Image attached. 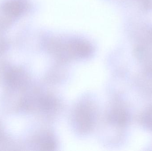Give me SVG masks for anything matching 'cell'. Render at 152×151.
Here are the masks:
<instances>
[{"mask_svg":"<svg viewBox=\"0 0 152 151\" xmlns=\"http://www.w3.org/2000/svg\"><path fill=\"white\" fill-rule=\"evenodd\" d=\"M74 116L76 128L80 132L87 133L92 129L94 123V114L92 107L86 105H79Z\"/></svg>","mask_w":152,"mask_h":151,"instance_id":"cell-1","label":"cell"},{"mask_svg":"<svg viewBox=\"0 0 152 151\" xmlns=\"http://www.w3.org/2000/svg\"><path fill=\"white\" fill-rule=\"evenodd\" d=\"M4 79L6 83L10 87L13 88L22 87L27 80L24 72L15 67H12L6 70L4 74Z\"/></svg>","mask_w":152,"mask_h":151,"instance_id":"cell-2","label":"cell"},{"mask_svg":"<svg viewBox=\"0 0 152 151\" xmlns=\"http://www.w3.org/2000/svg\"><path fill=\"white\" fill-rule=\"evenodd\" d=\"M110 121L119 127H125L130 122V113L122 107H117L112 110L109 116Z\"/></svg>","mask_w":152,"mask_h":151,"instance_id":"cell-3","label":"cell"},{"mask_svg":"<svg viewBox=\"0 0 152 151\" xmlns=\"http://www.w3.org/2000/svg\"><path fill=\"white\" fill-rule=\"evenodd\" d=\"M145 66L138 75V85L144 91L152 94V62Z\"/></svg>","mask_w":152,"mask_h":151,"instance_id":"cell-4","label":"cell"},{"mask_svg":"<svg viewBox=\"0 0 152 151\" xmlns=\"http://www.w3.org/2000/svg\"><path fill=\"white\" fill-rule=\"evenodd\" d=\"M25 5L19 1H11L5 3L3 10L9 17H17L22 14L25 10Z\"/></svg>","mask_w":152,"mask_h":151,"instance_id":"cell-5","label":"cell"},{"mask_svg":"<svg viewBox=\"0 0 152 151\" xmlns=\"http://www.w3.org/2000/svg\"><path fill=\"white\" fill-rule=\"evenodd\" d=\"M40 149L43 150H53L56 147V142L51 134L46 133L40 137L39 141Z\"/></svg>","mask_w":152,"mask_h":151,"instance_id":"cell-6","label":"cell"},{"mask_svg":"<svg viewBox=\"0 0 152 151\" xmlns=\"http://www.w3.org/2000/svg\"><path fill=\"white\" fill-rule=\"evenodd\" d=\"M139 121L145 128L152 131V105L145 108L142 112Z\"/></svg>","mask_w":152,"mask_h":151,"instance_id":"cell-7","label":"cell"},{"mask_svg":"<svg viewBox=\"0 0 152 151\" xmlns=\"http://www.w3.org/2000/svg\"><path fill=\"white\" fill-rule=\"evenodd\" d=\"M145 9H149L152 6L151 0H140Z\"/></svg>","mask_w":152,"mask_h":151,"instance_id":"cell-8","label":"cell"},{"mask_svg":"<svg viewBox=\"0 0 152 151\" xmlns=\"http://www.w3.org/2000/svg\"><path fill=\"white\" fill-rule=\"evenodd\" d=\"M0 135H1V132H0Z\"/></svg>","mask_w":152,"mask_h":151,"instance_id":"cell-9","label":"cell"}]
</instances>
